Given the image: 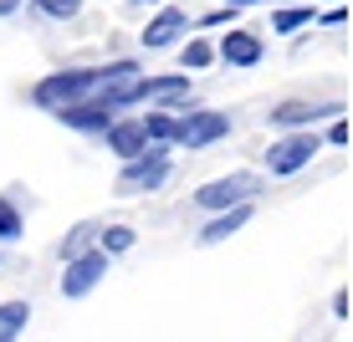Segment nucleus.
Listing matches in <instances>:
<instances>
[{"label": "nucleus", "mask_w": 353, "mask_h": 342, "mask_svg": "<svg viewBox=\"0 0 353 342\" xmlns=\"http://www.w3.org/2000/svg\"><path fill=\"white\" fill-rule=\"evenodd\" d=\"M185 31H190V16H185L179 6H164L159 16H154L149 26H143V36H139V41L149 46V52H164V46H174Z\"/></svg>", "instance_id": "obj_10"}, {"label": "nucleus", "mask_w": 353, "mask_h": 342, "mask_svg": "<svg viewBox=\"0 0 353 342\" xmlns=\"http://www.w3.org/2000/svg\"><path fill=\"white\" fill-rule=\"evenodd\" d=\"M185 92H190V77H179V72H169V77H139L128 87L123 107L128 103H179Z\"/></svg>", "instance_id": "obj_9"}, {"label": "nucleus", "mask_w": 353, "mask_h": 342, "mask_svg": "<svg viewBox=\"0 0 353 342\" xmlns=\"http://www.w3.org/2000/svg\"><path fill=\"white\" fill-rule=\"evenodd\" d=\"M143 123H149V138H154V143H174L179 113H149V118H143Z\"/></svg>", "instance_id": "obj_17"}, {"label": "nucleus", "mask_w": 353, "mask_h": 342, "mask_svg": "<svg viewBox=\"0 0 353 342\" xmlns=\"http://www.w3.org/2000/svg\"><path fill=\"white\" fill-rule=\"evenodd\" d=\"M246 220H251V204H236V210H221V215L210 220V225L200 230V246H221V240H230V235H236L241 225H246Z\"/></svg>", "instance_id": "obj_12"}, {"label": "nucleus", "mask_w": 353, "mask_h": 342, "mask_svg": "<svg viewBox=\"0 0 353 342\" xmlns=\"http://www.w3.org/2000/svg\"><path fill=\"white\" fill-rule=\"evenodd\" d=\"M169 143H154V149H143L139 158H128L123 174H118V189L123 194H139V189H159L169 179Z\"/></svg>", "instance_id": "obj_2"}, {"label": "nucleus", "mask_w": 353, "mask_h": 342, "mask_svg": "<svg viewBox=\"0 0 353 342\" xmlns=\"http://www.w3.org/2000/svg\"><path fill=\"white\" fill-rule=\"evenodd\" d=\"M0 240H21V210L10 200H0Z\"/></svg>", "instance_id": "obj_19"}, {"label": "nucleus", "mask_w": 353, "mask_h": 342, "mask_svg": "<svg viewBox=\"0 0 353 342\" xmlns=\"http://www.w3.org/2000/svg\"><path fill=\"white\" fill-rule=\"evenodd\" d=\"M133 240H139V235H133L128 225H103V230H97V250H108V255L133 250Z\"/></svg>", "instance_id": "obj_14"}, {"label": "nucleus", "mask_w": 353, "mask_h": 342, "mask_svg": "<svg viewBox=\"0 0 353 342\" xmlns=\"http://www.w3.org/2000/svg\"><path fill=\"white\" fill-rule=\"evenodd\" d=\"M215 56H221V52H215L210 41H200V36H190V41H185V52H179V62H185V72H200V67H210Z\"/></svg>", "instance_id": "obj_15"}, {"label": "nucleus", "mask_w": 353, "mask_h": 342, "mask_svg": "<svg viewBox=\"0 0 353 342\" xmlns=\"http://www.w3.org/2000/svg\"><path fill=\"white\" fill-rule=\"evenodd\" d=\"M108 261H113L108 250H82V255H72V261H67V271H62V297H67V301L88 297L97 281L108 276Z\"/></svg>", "instance_id": "obj_5"}, {"label": "nucleus", "mask_w": 353, "mask_h": 342, "mask_svg": "<svg viewBox=\"0 0 353 342\" xmlns=\"http://www.w3.org/2000/svg\"><path fill=\"white\" fill-rule=\"evenodd\" d=\"M21 6H26V0H0V16H16Z\"/></svg>", "instance_id": "obj_22"}, {"label": "nucleus", "mask_w": 353, "mask_h": 342, "mask_svg": "<svg viewBox=\"0 0 353 342\" xmlns=\"http://www.w3.org/2000/svg\"><path fill=\"white\" fill-rule=\"evenodd\" d=\"M230 16H236V6H225V10H210V16H205V21H200V26H225V21H230Z\"/></svg>", "instance_id": "obj_21"}, {"label": "nucleus", "mask_w": 353, "mask_h": 342, "mask_svg": "<svg viewBox=\"0 0 353 342\" xmlns=\"http://www.w3.org/2000/svg\"><path fill=\"white\" fill-rule=\"evenodd\" d=\"M230 133V118L215 113V107H200V113H179V128H174V143L179 149H210Z\"/></svg>", "instance_id": "obj_4"}, {"label": "nucleus", "mask_w": 353, "mask_h": 342, "mask_svg": "<svg viewBox=\"0 0 353 342\" xmlns=\"http://www.w3.org/2000/svg\"><path fill=\"white\" fill-rule=\"evenodd\" d=\"M36 10H41V16H52V21H72L82 10V0H31Z\"/></svg>", "instance_id": "obj_18"}, {"label": "nucleus", "mask_w": 353, "mask_h": 342, "mask_svg": "<svg viewBox=\"0 0 353 342\" xmlns=\"http://www.w3.org/2000/svg\"><path fill=\"white\" fill-rule=\"evenodd\" d=\"M103 138H108V149H113L118 158H123V164H128V158H139L143 149H154V138H149V123H143V118H118V123L108 128Z\"/></svg>", "instance_id": "obj_8"}, {"label": "nucleus", "mask_w": 353, "mask_h": 342, "mask_svg": "<svg viewBox=\"0 0 353 342\" xmlns=\"http://www.w3.org/2000/svg\"><path fill=\"white\" fill-rule=\"evenodd\" d=\"M92 230H97V225H77V230H72V235L62 240V261H72V255H82V246H88V235H92Z\"/></svg>", "instance_id": "obj_20"}, {"label": "nucleus", "mask_w": 353, "mask_h": 342, "mask_svg": "<svg viewBox=\"0 0 353 342\" xmlns=\"http://www.w3.org/2000/svg\"><path fill=\"white\" fill-rule=\"evenodd\" d=\"M261 194V179L246 174V169H236V174H221L210 179V184L194 189V204H200L205 215H221V210H236V204H251Z\"/></svg>", "instance_id": "obj_1"}, {"label": "nucleus", "mask_w": 353, "mask_h": 342, "mask_svg": "<svg viewBox=\"0 0 353 342\" xmlns=\"http://www.w3.org/2000/svg\"><path fill=\"white\" fill-rule=\"evenodd\" d=\"M312 21H318V10H312V6H292V10H276V21H272V26L282 31V36H292V31L312 26Z\"/></svg>", "instance_id": "obj_16"}, {"label": "nucleus", "mask_w": 353, "mask_h": 342, "mask_svg": "<svg viewBox=\"0 0 353 342\" xmlns=\"http://www.w3.org/2000/svg\"><path fill=\"white\" fill-rule=\"evenodd\" d=\"M215 52H221V62H225V67H256L266 46H261V36H251V31H236V26H230V31L221 36V46H215Z\"/></svg>", "instance_id": "obj_11"}, {"label": "nucleus", "mask_w": 353, "mask_h": 342, "mask_svg": "<svg viewBox=\"0 0 353 342\" xmlns=\"http://www.w3.org/2000/svg\"><path fill=\"white\" fill-rule=\"evenodd\" d=\"M31 322V301H0V342H16Z\"/></svg>", "instance_id": "obj_13"}, {"label": "nucleus", "mask_w": 353, "mask_h": 342, "mask_svg": "<svg viewBox=\"0 0 353 342\" xmlns=\"http://www.w3.org/2000/svg\"><path fill=\"white\" fill-rule=\"evenodd\" d=\"M225 6H236V10H241V6H256V0H225Z\"/></svg>", "instance_id": "obj_23"}, {"label": "nucleus", "mask_w": 353, "mask_h": 342, "mask_svg": "<svg viewBox=\"0 0 353 342\" xmlns=\"http://www.w3.org/2000/svg\"><path fill=\"white\" fill-rule=\"evenodd\" d=\"M128 6H159V0H128Z\"/></svg>", "instance_id": "obj_24"}, {"label": "nucleus", "mask_w": 353, "mask_h": 342, "mask_svg": "<svg viewBox=\"0 0 353 342\" xmlns=\"http://www.w3.org/2000/svg\"><path fill=\"white\" fill-rule=\"evenodd\" d=\"M318 118H343V103H276L266 113V123L272 128H307Z\"/></svg>", "instance_id": "obj_7"}, {"label": "nucleus", "mask_w": 353, "mask_h": 342, "mask_svg": "<svg viewBox=\"0 0 353 342\" xmlns=\"http://www.w3.org/2000/svg\"><path fill=\"white\" fill-rule=\"evenodd\" d=\"M57 123L72 128V133H97V138H103V133L118 123V107H113V103H103V97H88V103L62 107V113H57Z\"/></svg>", "instance_id": "obj_6"}, {"label": "nucleus", "mask_w": 353, "mask_h": 342, "mask_svg": "<svg viewBox=\"0 0 353 342\" xmlns=\"http://www.w3.org/2000/svg\"><path fill=\"white\" fill-rule=\"evenodd\" d=\"M318 149H323L318 133H292V138H282V143L266 149V174H276V179L297 174V169H307L312 158H318Z\"/></svg>", "instance_id": "obj_3"}]
</instances>
